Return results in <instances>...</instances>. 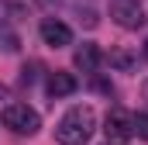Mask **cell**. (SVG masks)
Wrapping results in <instances>:
<instances>
[{
	"label": "cell",
	"mask_w": 148,
	"mask_h": 145,
	"mask_svg": "<svg viewBox=\"0 0 148 145\" xmlns=\"http://www.w3.org/2000/svg\"><path fill=\"white\" fill-rule=\"evenodd\" d=\"M93 128H97L93 107H69L59 117V124H55V138L62 145H86Z\"/></svg>",
	"instance_id": "cell-1"
},
{
	"label": "cell",
	"mask_w": 148,
	"mask_h": 145,
	"mask_svg": "<svg viewBox=\"0 0 148 145\" xmlns=\"http://www.w3.org/2000/svg\"><path fill=\"white\" fill-rule=\"evenodd\" d=\"M0 121H3V128H10L14 135H35L38 128H41L38 110H31L28 104H7L3 114H0Z\"/></svg>",
	"instance_id": "cell-2"
},
{
	"label": "cell",
	"mask_w": 148,
	"mask_h": 145,
	"mask_svg": "<svg viewBox=\"0 0 148 145\" xmlns=\"http://www.w3.org/2000/svg\"><path fill=\"white\" fill-rule=\"evenodd\" d=\"M103 135H107V145H124L134 131H131V114L121 107H114L107 114V124H103Z\"/></svg>",
	"instance_id": "cell-3"
},
{
	"label": "cell",
	"mask_w": 148,
	"mask_h": 145,
	"mask_svg": "<svg viewBox=\"0 0 148 145\" xmlns=\"http://www.w3.org/2000/svg\"><path fill=\"white\" fill-rule=\"evenodd\" d=\"M110 17L121 24V28H127V31H134V28L145 24V14H141L138 0H114L110 3Z\"/></svg>",
	"instance_id": "cell-4"
},
{
	"label": "cell",
	"mask_w": 148,
	"mask_h": 145,
	"mask_svg": "<svg viewBox=\"0 0 148 145\" xmlns=\"http://www.w3.org/2000/svg\"><path fill=\"white\" fill-rule=\"evenodd\" d=\"M38 31H41V41H45V45H52V48H62V45H69V41H73L69 24H62L59 17H45Z\"/></svg>",
	"instance_id": "cell-5"
},
{
	"label": "cell",
	"mask_w": 148,
	"mask_h": 145,
	"mask_svg": "<svg viewBox=\"0 0 148 145\" xmlns=\"http://www.w3.org/2000/svg\"><path fill=\"white\" fill-rule=\"evenodd\" d=\"M73 62H76V69H83V72H97V66L103 62V52H100V45H93V41H83V45L76 48Z\"/></svg>",
	"instance_id": "cell-6"
},
{
	"label": "cell",
	"mask_w": 148,
	"mask_h": 145,
	"mask_svg": "<svg viewBox=\"0 0 148 145\" xmlns=\"http://www.w3.org/2000/svg\"><path fill=\"white\" fill-rule=\"evenodd\" d=\"M76 76L73 72H52L48 76V93L52 97H69V93H76Z\"/></svg>",
	"instance_id": "cell-7"
},
{
	"label": "cell",
	"mask_w": 148,
	"mask_h": 145,
	"mask_svg": "<svg viewBox=\"0 0 148 145\" xmlns=\"http://www.w3.org/2000/svg\"><path fill=\"white\" fill-rule=\"evenodd\" d=\"M110 66H114V69L131 72V69H134V55H131L127 48H114V52H110Z\"/></svg>",
	"instance_id": "cell-8"
},
{
	"label": "cell",
	"mask_w": 148,
	"mask_h": 145,
	"mask_svg": "<svg viewBox=\"0 0 148 145\" xmlns=\"http://www.w3.org/2000/svg\"><path fill=\"white\" fill-rule=\"evenodd\" d=\"M131 131L148 142V114H131Z\"/></svg>",
	"instance_id": "cell-9"
},
{
	"label": "cell",
	"mask_w": 148,
	"mask_h": 145,
	"mask_svg": "<svg viewBox=\"0 0 148 145\" xmlns=\"http://www.w3.org/2000/svg\"><path fill=\"white\" fill-rule=\"evenodd\" d=\"M14 17H17V7L7 3V0H0V28H3L7 21H14Z\"/></svg>",
	"instance_id": "cell-10"
},
{
	"label": "cell",
	"mask_w": 148,
	"mask_h": 145,
	"mask_svg": "<svg viewBox=\"0 0 148 145\" xmlns=\"http://www.w3.org/2000/svg\"><path fill=\"white\" fill-rule=\"evenodd\" d=\"M21 41H17V35H10V31H0V48L3 52H14Z\"/></svg>",
	"instance_id": "cell-11"
},
{
	"label": "cell",
	"mask_w": 148,
	"mask_h": 145,
	"mask_svg": "<svg viewBox=\"0 0 148 145\" xmlns=\"http://www.w3.org/2000/svg\"><path fill=\"white\" fill-rule=\"evenodd\" d=\"M141 97H145V100H148V79H145V83H141Z\"/></svg>",
	"instance_id": "cell-12"
},
{
	"label": "cell",
	"mask_w": 148,
	"mask_h": 145,
	"mask_svg": "<svg viewBox=\"0 0 148 145\" xmlns=\"http://www.w3.org/2000/svg\"><path fill=\"white\" fill-rule=\"evenodd\" d=\"M3 97H7V86H3V83H0V100H3Z\"/></svg>",
	"instance_id": "cell-13"
},
{
	"label": "cell",
	"mask_w": 148,
	"mask_h": 145,
	"mask_svg": "<svg viewBox=\"0 0 148 145\" xmlns=\"http://www.w3.org/2000/svg\"><path fill=\"white\" fill-rule=\"evenodd\" d=\"M145 59H148V41H145Z\"/></svg>",
	"instance_id": "cell-14"
}]
</instances>
